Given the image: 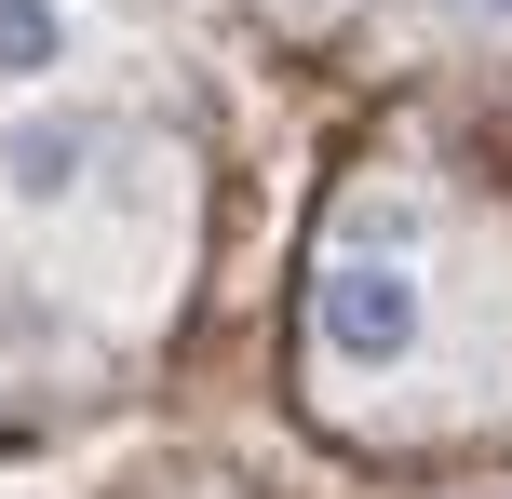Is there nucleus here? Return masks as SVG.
<instances>
[{
    "label": "nucleus",
    "instance_id": "f257e3e1",
    "mask_svg": "<svg viewBox=\"0 0 512 499\" xmlns=\"http://www.w3.org/2000/svg\"><path fill=\"white\" fill-rule=\"evenodd\" d=\"M310 351L324 378H405L432 351V270L405 243V203H351L310 257Z\"/></svg>",
    "mask_w": 512,
    "mask_h": 499
},
{
    "label": "nucleus",
    "instance_id": "f03ea898",
    "mask_svg": "<svg viewBox=\"0 0 512 499\" xmlns=\"http://www.w3.org/2000/svg\"><path fill=\"white\" fill-rule=\"evenodd\" d=\"M108 176H122V122H68L41 95L0 122V216H27V230H68Z\"/></svg>",
    "mask_w": 512,
    "mask_h": 499
},
{
    "label": "nucleus",
    "instance_id": "7ed1b4c3",
    "mask_svg": "<svg viewBox=\"0 0 512 499\" xmlns=\"http://www.w3.org/2000/svg\"><path fill=\"white\" fill-rule=\"evenodd\" d=\"M81 54H95V14H81V0H0V95L14 108L54 95Z\"/></svg>",
    "mask_w": 512,
    "mask_h": 499
},
{
    "label": "nucleus",
    "instance_id": "20e7f679",
    "mask_svg": "<svg viewBox=\"0 0 512 499\" xmlns=\"http://www.w3.org/2000/svg\"><path fill=\"white\" fill-rule=\"evenodd\" d=\"M459 14H472V27H486V41H512V0H459Z\"/></svg>",
    "mask_w": 512,
    "mask_h": 499
},
{
    "label": "nucleus",
    "instance_id": "39448f33",
    "mask_svg": "<svg viewBox=\"0 0 512 499\" xmlns=\"http://www.w3.org/2000/svg\"><path fill=\"white\" fill-rule=\"evenodd\" d=\"M297 14H337V0H297Z\"/></svg>",
    "mask_w": 512,
    "mask_h": 499
}]
</instances>
